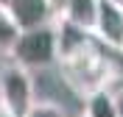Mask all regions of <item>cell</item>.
Segmentation results:
<instances>
[{"label": "cell", "instance_id": "cell-1", "mask_svg": "<svg viewBox=\"0 0 123 117\" xmlns=\"http://www.w3.org/2000/svg\"><path fill=\"white\" fill-rule=\"evenodd\" d=\"M56 67H59L62 81L67 84L70 92H76L78 98H87L90 92L104 89L109 84L112 72L117 70V61H112L104 53V47L92 39L90 45L78 47V50H73L67 56H62L56 61Z\"/></svg>", "mask_w": 123, "mask_h": 117}, {"label": "cell", "instance_id": "cell-2", "mask_svg": "<svg viewBox=\"0 0 123 117\" xmlns=\"http://www.w3.org/2000/svg\"><path fill=\"white\" fill-rule=\"evenodd\" d=\"M6 56H8V61L20 64V67H25L31 72L56 67V61H59V47H56V28H53V22L20 31L14 36V42H11Z\"/></svg>", "mask_w": 123, "mask_h": 117}, {"label": "cell", "instance_id": "cell-3", "mask_svg": "<svg viewBox=\"0 0 123 117\" xmlns=\"http://www.w3.org/2000/svg\"><path fill=\"white\" fill-rule=\"evenodd\" d=\"M37 100L34 72L8 61L0 67V103L11 111V117H23L28 106Z\"/></svg>", "mask_w": 123, "mask_h": 117}, {"label": "cell", "instance_id": "cell-4", "mask_svg": "<svg viewBox=\"0 0 123 117\" xmlns=\"http://www.w3.org/2000/svg\"><path fill=\"white\" fill-rule=\"evenodd\" d=\"M92 39L101 47L123 56V6L117 0H101L92 22Z\"/></svg>", "mask_w": 123, "mask_h": 117}, {"label": "cell", "instance_id": "cell-5", "mask_svg": "<svg viewBox=\"0 0 123 117\" xmlns=\"http://www.w3.org/2000/svg\"><path fill=\"white\" fill-rule=\"evenodd\" d=\"M3 14L14 22L17 31H28L37 25H48L56 20V8L50 0H8Z\"/></svg>", "mask_w": 123, "mask_h": 117}, {"label": "cell", "instance_id": "cell-6", "mask_svg": "<svg viewBox=\"0 0 123 117\" xmlns=\"http://www.w3.org/2000/svg\"><path fill=\"white\" fill-rule=\"evenodd\" d=\"M53 28H56V47H59V59L92 42V33H90V31H84V28L67 22V20H62V17H56V20H53Z\"/></svg>", "mask_w": 123, "mask_h": 117}, {"label": "cell", "instance_id": "cell-7", "mask_svg": "<svg viewBox=\"0 0 123 117\" xmlns=\"http://www.w3.org/2000/svg\"><path fill=\"white\" fill-rule=\"evenodd\" d=\"M98 3L101 0H62L59 17L78 25V28H84V31H92L95 14H98Z\"/></svg>", "mask_w": 123, "mask_h": 117}, {"label": "cell", "instance_id": "cell-8", "mask_svg": "<svg viewBox=\"0 0 123 117\" xmlns=\"http://www.w3.org/2000/svg\"><path fill=\"white\" fill-rule=\"evenodd\" d=\"M84 100V117H117V106H115V95L109 89H95L90 92Z\"/></svg>", "mask_w": 123, "mask_h": 117}, {"label": "cell", "instance_id": "cell-9", "mask_svg": "<svg viewBox=\"0 0 123 117\" xmlns=\"http://www.w3.org/2000/svg\"><path fill=\"white\" fill-rule=\"evenodd\" d=\"M23 117H67V111H64V106L56 103V100H39L37 98Z\"/></svg>", "mask_w": 123, "mask_h": 117}, {"label": "cell", "instance_id": "cell-10", "mask_svg": "<svg viewBox=\"0 0 123 117\" xmlns=\"http://www.w3.org/2000/svg\"><path fill=\"white\" fill-rule=\"evenodd\" d=\"M17 33H20V31L14 28V22H11L3 11H0V56L8 53V47H11V42H14Z\"/></svg>", "mask_w": 123, "mask_h": 117}, {"label": "cell", "instance_id": "cell-11", "mask_svg": "<svg viewBox=\"0 0 123 117\" xmlns=\"http://www.w3.org/2000/svg\"><path fill=\"white\" fill-rule=\"evenodd\" d=\"M112 95H115V106H117V117H123V86H120V89H115V92H112Z\"/></svg>", "mask_w": 123, "mask_h": 117}, {"label": "cell", "instance_id": "cell-12", "mask_svg": "<svg viewBox=\"0 0 123 117\" xmlns=\"http://www.w3.org/2000/svg\"><path fill=\"white\" fill-rule=\"evenodd\" d=\"M0 117H11V111H8L6 106H3V103H0Z\"/></svg>", "mask_w": 123, "mask_h": 117}, {"label": "cell", "instance_id": "cell-13", "mask_svg": "<svg viewBox=\"0 0 123 117\" xmlns=\"http://www.w3.org/2000/svg\"><path fill=\"white\" fill-rule=\"evenodd\" d=\"M6 3H8V0H0V11H3V8H6Z\"/></svg>", "mask_w": 123, "mask_h": 117}, {"label": "cell", "instance_id": "cell-14", "mask_svg": "<svg viewBox=\"0 0 123 117\" xmlns=\"http://www.w3.org/2000/svg\"><path fill=\"white\" fill-rule=\"evenodd\" d=\"M78 117H84V114H78Z\"/></svg>", "mask_w": 123, "mask_h": 117}]
</instances>
